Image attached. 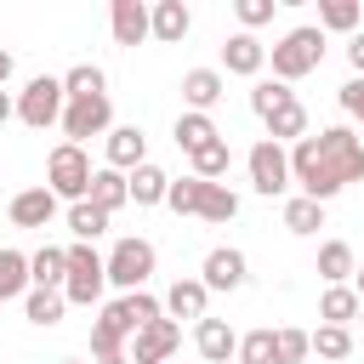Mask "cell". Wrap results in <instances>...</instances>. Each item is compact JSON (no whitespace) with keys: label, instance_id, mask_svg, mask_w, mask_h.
I'll use <instances>...</instances> for the list:
<instances>
[{"label":"cell","instance_id":"cell-1","mask_svg":"<svg viewBox=\"0 0 364 364\" xmlns=\"http://www.w3.org/2000/svg\"><path fill=\"white\" fill-rule=\"evenodd\" d=\"M290 182L307 199H318V205H330L347 182H364V142H358V131L353 125H324L318 136L290 142Z\"/></svg>","mask_w":364,"mask_h":364},{"label":"cell","instance_id":"cell-2","mask_svg":"<svg viewBox=\"0 0 364 364\" xmlns=\"http://www.w3.org/2000/svg\"><path fill=\"white\" fill-rule=\"evenodd\" d=\"M267 63H273V80H284V85L307 80V74L324 63V28H318V23L290 28L279 46H267Z\"/></svg>","mask_w":364,"mask_h":364},{"label":"cell","instance_id":"cell-3","mask_svg":"<svg viewBox=\"0 0 364 364\" xmlns=\"http://www.w3.org/2000/svg\"><path fill=\"white\" fill-rule=\"evenodd\" d=\"M91 154L80 148V142H57L51 148V159H46V188L57 193V199H68V205H80V199H91Z\"/></svg>","mask_w":364,"mask_h":364},{"label":"cell","instance_id":"cell-4","mask_svg":"<svg viewBox=\"0 0 364 364\" xmlns=\"http://www.w3.org/2000/svg\"><path fill=\"white\" fill-rule=\"evenodd\" d=\"M68 250V284H63V296L74 301V307H97L102 301V290H108V256H97L91 245H63Z\"/></svg>","mask_w":364,"mask_h":364},{"label":"cell","instance_id":"cell-5","mask_svg":"<svg viewBox=\"0 0 364 364\" xmlns=\"http://www.w3.org/2000/svg\"><path fill=\"white\" fill-rule=\"evenodd\" d=\"M63 108H68V97H63V80H57V74H34V80L17 91V119H23L28 131L63 125Z\"/></svg>","mask_w":364,"mask_h":364},{"label":"cell","instance_id":"cell-6","mask_svg":"<svg viewBox=\"0 0 364 364\" xmlns=\"http://www.w3.org/2000/svg\"><path fill=\"white\" fill-rule=\"evenodd\" d=\"M245 165H250V188L267 193V199H279V193L296 188V182H290V148L273 142V136H262V142L245 154Z\"/></svg>","mask_w":364,"mask_h":364},{"label":"cell","instance_id":"cell-7","mask_svg":"<svg viewBox=\"0 0 364 364\" xmlns=\"http://www.w3.org/2000/svg\"><path fill=\"white\" fill-rule=\"evenodd\" d=\"M148 279H154V245L148 239H119L108 250V284L119 296H131V290H148Z\"/></svg>","mask_w":364,"mask_h":364},{"label":"cell","instance_id":"cell-8","mask_svg":"<svg viewBox=\"0 0 364 364\" xmlns=\"http://www.w3.org/2000/svg\"><path fill=\"white\" fill-rule=\"evenodd\" d=\"M182 347V324L176 318H154L131 336V364H171V353Z\"/></svg>","mask_w":364,"mask_h":364},{"label":"cell","instance_id":"cell-9","mask_svg":"<svg viewBox=\"0 0 364 364\" xmlns=\"http://www.w3.org/2000/svg\"><path fill=\"white\" fill-rule=\"evenodd\" d=\"M108 131H114V102H108V97H91V102H68V108H63V136H68V142L108 136Z\"/></svg>","mask_w":364,"mask_h":364},{"label":"cell","instance_id":"cell-10","mask_svg":"<svg viewBox=\"0 0 364 364\" xmlns=\"http://www.w3.org/2000/svg\"><path fill=\"white\" fill-rule=\"evenodd\" d=\"M262 68H267V46L256 40V34H228L222 40V74H239V80H262Z\"/></svg>","mask_w":364,"mask_h":364},{"label":"cell","instance_id":"cell-11","mask_svg":"<svg viewBox=\"0 0 364 364\" xmlns=\"http://www.w3.org/2000/svg\"><path fill=\"white\" fill-rule=\"evenodd\" d=\"M57 193L40 182V188H23V193H11V205H6V216H11V228H51V216H57Z\"/></svg>","mask_w":364,"mask_h":364},{"label":"cell","instance_id":"cell-12","mask_svg":"<svg viewBox=\"0 0 364 364\" xmlns=\"http://www.w3.org/2000/svg\"><path fill=\"white\" fill-rule=\"evenodd\" d=\"M125 341H131V318H125L119 301H108V307L97 313V324H91V353H97V364H102V358H119Z\"/></svg>","mask_w":364,"mask_h":364},{"label":"cell","instance_id":"cell-13","mask_svg":"<svg viewBox=\"0 0 364 364\" xmlns=\"http://www.w3.org/2000/svg\"><path fill=\"white\" fill-rule=\"evenodd\" d=\"M102 154H108V165L114 171H136V165H148V136H142V125H114L108 136H102Z\"/></svg>","mask_w":364,"mask_h":364},{"label":"cell","instance_id":"cell-14","mask_svg":"<svg viewBox=\"0 0 364 364\" xmlns=\"http://www.w3.org/2000/svg\"><path fill=\"white\" fill-rule=\"evenodd\" d=\"M193 347H199L205 364H228V358H239V336H233V324H228V318H210V313L193 324Z\"/></svg>","mask_w":364,"mask_h":364},{"label":"cell","instance_id":"cell-15","mask_svg":"<svg viewBox=\"0 0 364 364\" xmlns=\"http://www.w3.org/2000/svg\"><path fill=\"white\" fill-rule=\"evenodd\" d=\"M222 91H228V74H222V68H188V74H182V102H188V114H210V108L222 102Z\"/></svg>","mask_w":364,"mask_h":364},{"label":"cell","instance_id":"cell-16","mask_svg":"<svg viewBox=\"0 0 364 364\" xmlns=\"http://www.w3.org/2000/svg\"><path fill=\"white\" fill-rule=\"evenodd\" d=\"M154 6H142V0H114V11H108V23H114V46H142L148 34H154V17H148Z\"/></svg>","mask_w":364,"mask_h":364},{"label":"cell","instance_id":"cell-17","mask_svg":"<svg viewBox=\"0 0 364 364\" xmlns=\"http://www.w3.org/2000/svg\"><path fill=\"white\" fill-rule=\"evenodd\" d=\"M199 279H205V290H239V284H245V250H233V245H216V250L205 256Z\"/></svg>","mask_w":364,"mask_h":364},{"label":"cell","instance_id":"cell-18","mask_svg":"<svg viewBox=\"0 0 364 364\" xmlns=\"http://www.w3.org/2000/svg\"><path fill=\"white\" fill-rule=\"evenodd\" d=\"M154 40L159 46H182L188 40V28H193V11L182 6V0H154Z\"/></svg>","mask_w":364,"mask_h":364},{"label":"cell","instance_id":"cell-19","mask_svg":"<svg viewBox=\"0 0 364 364\" xmlns=\"http://www.w3.org/2000/svg\"><path fill=\"white\" fill-rule=\"evenodd\" d=\"M205 301H210V290H205V279H176L171 290H165V318H205Z\"/></svg>","mask_w":364,"mask_h":364},{"label":"cell","instance_id":"cell-20","mask_svg":"<svg viewBox=\"0 0 364 364\" xmlns=\"http://www.w3.org/2000/svg\"><path fill=\"white\" fill-rule=\"evenodd\" d=\"M91 205H97V210H108V216H114V210H125V205H131V176H125V171H114V165H102V171L91 176Z\"/></svg>","mask_w":364,"mask_h":364},{"label":"cell","instance_id":"cell-21","mask_svg":"<svg viewBox=\"0 0 364 364\" xmlns=\"http://www.w3.org/2000/svg\"><path fill=\"white\" fill-rule=\"evenodd\" d=\"M28 279H34V290H63V284H68V250L40 245V250L28 256Z\"/></svg>","mask_w":364,"mask_h":364},{"label":"cell","instance_id":"cell-22","mask_svg":"<svg viewBox=\"0 0 364 364\" xmlns=\"http://www.w3.org/2000/svg\"><path fill=\"white\" fill-rule=\"evenodd\" d=\"M353 273H358L353 245H347V239H324V245H318V279H324V284H347Z\"/></svg>","mask_w":364,"mask_h":364},{"label":"cell","instance_id":"cell-23","mask_svg":"<svg viewBox=\"0 0 364 364\" xmlns=\"http://www.w3.org/2000/svg\"><path fill=\"white\" fill-rule=\"evenodd\" d=\"M63 97H68V102H91V97H108V74H102L97 63H74V68L63 74Z\"/></svg>","mask_w":364,"mask_h":364},{"label":"cell","instance_id":"cell-24","mask_svg":"<svg viewBox=\"0 0 364 364\" xmlns=\"http://www.w3.org/2000/svg\"><path fill=\"white\" fill-rule=\"evenodd\" d=\"M165 193H171V176H165L154 159L131 171V205H136V210H148V205H165Z\"/></svg>","mask_w":364,"mask_h":364},{"label":"cell","instance_id":"cell-25","mask_svg":"<svg viewBox=\"0 0 364 364\" xmlns=\"http://www.w3.org/2000/svg\"><path fill=\"white\" fill-rule=\"evenodd\" d=\"M216 136H222V131H216L210 114H188V108L176 114V148H182V154H199V148H210Z\"/></svg>","mask_w":364,"mask_h":364},{"label":"cell","instance_id":"cell-26","mask_svg":"<svg viewBox=\"0 0 364 364\" xmlns=\"http://www.w3.org/2000/svg\"><path fill=\"white\" fill-rule=\"evenodd\" d=\"M28 290H34V279H28V256H23V250H0V307L17 301V296H28Z\"/></svg>","mask_w":364,"mask_h":364},{"label":"cell","instance_id":"cell-27","mask_svg":"<svg viewBox=\"0 0 364 364\" xmlns=\"http://www.w3.org/2000/svg\"><path fill=\"white\" fill-rule=\"evenodd\" d=\"M63 307H68L63 290H28V296H23V313H28V324H40V330L63 324Z\"/></svg>","mask_w":364,"mask_h":364},{"label":"cell","instance_id":"cell-28","mask_svg":"<svg viewBox=\"0 0 364 364\" xmlns=\"http://www.w3.org/2000/svg\"><path fill=\"white\" fill-rule=\"evenodd\" d=\"M358 307H364V301H358L353 284H330V290L318 296V318H324V324H347V318H358Z\"/></svg>","mask_w":364,"mask_h":364},{"label":"cell","instance_id":"cell-29","mask_svg":"<svg viewBox=\"0 0 364 364\" xmlns=\"http://www.w3.org/2000/svg\"><path fill=\"white\" fill-rule=\"evenodd\" d=\"M358 17H364L358 0H324L318 6V28L324 34H358Z\"/></svg>","mask_w":364,"mask_h":364},{"label":"cell","instance_id":"cell-30","mask_svg":"<svg viewBox=\"0 0 364 364\" xmlns=\"http://www.w3.org/2000/svg\"><path fill=\"white\" fill-rule=\"evenodd\" d=\"M199 216H205V222H233V216H239V193H233L228 182H205V193H199Z\"/></svg>","mask_w":364,"mask_h":364},{"label":"cell","instance_id":"cell-31","mask_svg":"<svg viewBox=\"0 0 364 364\" xmlns=\"http://www.w3.org/2000/svg\"><path fill=\"white\" fill-rule=\"evenodd\" d=\"M284 228H290V233H301V239H307V233H318V228H324V205H318V199H307V193L284 199Z\"/></svg>","mask_w":364,"mask_h":364},{"label":"cell","instance_id":"cell-32","mask_svg":"<svg viewBox=\"0 0 364 364\" xmlns=\"http://www.w3.org/2000/svg\"><path fill=\"white\" fill-rule=\"evenodd\" d=\"M68 233H74L80 245H97V233H108V210H97L91 199L68 205Z\"/></svg>","mask_w":364,"mask_h":364},{"label":"cell","instance_id":"cell-33","mask_svg":"<svg viewBox=\"0 0 364 364\" xmlns=\"http://www.w3.org/2000/svg\"><path fill=\"white\" fill-rule=\"evenodd\" d=\"M290 102H296V91H290L284 80H256V85H250V108H256L262 119H273V114L290 108Z\"/></svg>","mask_w":364,"mask_h":364},{"label":"cell","instance_id":"cell-34","mask_svg":"<svg viewBox=\"0 0 364 364\" xmlns=\"http://www.w3.org/2000/svg\"><path fill=\"white\" fill-rule=\"evenodd\" d=\"M188 159H193V176H199V182H222V176H228V165H233L228 136H216L210 148H199V154H188Z\"/></svg>","mask_w":364,"mask_h":364},{"label":"cell","instance_id":"cell-35","mask_svg":"<svg viewBox=\"0 0 364 364\" xmlns=\"http://www.w3.org/2000/svg\"><path fill=\"white\" fill-rule=\"evenodd\" d=\"M262 125H267V136H273V142H301V136H307V108H301V102H290V108H279V114H273V119H262Z\"/></svg>","mask_w":364,"mask_h":364},{"label":"cell","instance_id":"cell-36","mask_svg":"<svg viewBox=\"0 0 364 364\" xmlns=\"http://www.w3.org/2000/svg\"><path fill=\"white\" fill-rule=\"evenodd\" d=\"M313 353L330 358V364H341V358L353 353V330H347V324H318V330H313Z\"/></svg>","mask_w":364,"mask_h":364},{"label":"cell","instance_id":"cell-37","mask_svg":"<svg viewBox=\"0 0 364 364\" xmlns=\"http://www.w3.org/2000/svg\"><path fill=\"white\" fill-rule=\"evenodd\" d=\"M239 364H279V330H250V336H239Z\"/></svg>","mask_w":364,"mask_h":364},{"label":"cell","instance_id":"cell-38","mask_svg":"<svg viewBox=\"0 0 364 364\" xmlns=\"http://www.w3.org/2000/svg\"><path fill=\"white\" fill-rule=\"evenodd\" d=\"M199 193H205V182L188 171V176H171V193H165V205H171L176 216H199Z\"/></svg>","mask_w":364,"mask_h":364},{"label":"cell","instance_id":"cell-39","mask_svg":"<svg viewBox=\"0 0 364 364\" xmlns=\"http://www.w3.org/2000/svg\"><path fill=\"white\" fill-rule=\"evenodd\" d=\"M307 353H313V336L296 330V324H284L279 330V364H307Z\"/></svg>","mask_w":364,"mask_h":364},{"label":"cell","instance_id":"cell-40","mask_svg":"<svg viewBox=\"0 0 364 364\" xmlns=\"http://www.w3.org/2000/svg\"><path fill=\"white\" fill-rule=\"evenodd\" d=\"M273 6H279V0H239V6H233V17H239V28H245V34H256L262 23H273Z\"/></svg>","mask_w":364,"mask_h":364},{"label":"cell","instance_id":"cell-41","mask_svg":"<svg viewBox=\"0 0 364 364\" xmlns=\"http://www.w3.org/2000/svg\"><path fill=\"white\" fill-rule=\"evenodd\" d=\"M336 97H341V114H353V119H364V80H358V74H353V80H347V85H341Z\"/></svg>","mask_w":364,"mask_h":364},{"label":"cell","instance_id":"cell-42","mask_svg":"<svg viewBox=\"0 0 364 364\" xmlns=\"http://www.w3.org/2000/svg\"><path fill=\"white\" fill-rule=\"evenodd\" d=\"M347 63H353V74L364 80V34H353V40H347Z\"/></svg>","mask_w":364,"mask_h":364},{"label":"cell","instance_id":"cell-43","mask_svg":"<svg viewBox=\"0 0 364 364\" xmlns=\"http://www.w3.org/2000/svg\"><path fill=\"white\" fill-rule=\"evenodd\" d=\"M11 74H17V57L0 46V91H6V80H11Z\"/></svg>","mask_w":364,"mask_h":364},{"label":"cell","instance_id":"cell-44","mask_svg":"<svg viewBox=\"0 0 364 364\" xmlns=\"http://www.w3.org/2000/svg\"><path fill=\"white\" fill-rule=\"evenodd\" d=\"M11 114H17V97H11V91H0V125H6Z\"/></svg>","mask_w":364,"mask_h":364},{"label":"cell","instance_id":"cell-45","mask_svg":"<svg viewBox=\"0 0 364 364\" xmlns=\"http://www.w3.org/2000/svg\"><path fill=\"white\" fill-rule=\"evenodd\" d=\"M353 290H358V301H364V267H358V273H353Z\"/></svg>","mask_w":364,"mask_h":364},{"label":"cell","instance_id":"cell-46","mask_svg":"<svg viewBox=\"0 0 364 364\" xmlns=\"http://www.w3.org/2000/svg\"><path fill=\"white\" fill-rule=\"evenodd\" d=\"M102 364H131V353H119V358H102Z\"/></svg>","mask_w":364,"mask_h":364},{"label":"cell","instance_id":"cell-47","mask_svg":"<svg viewBox=\"0 0 364 364\" xmlns=\"http://www.w3.org/2000/svg\"><path fill=\"white\" fill-rule=\"evenodd\" d=\"M57 364H74V358H57Z\"/></svg>","mask_w":364,"mask_h":364},{"label":"cell","instance_id":"cell-48","mask_svg":"<svg viewBox=\"0 0 364 364\" xmlns=\"http://www.w3.org/2000/svg\"><path fill=\"white\" fill-rule=\"evenodd\" d=\"M358 318H364V307H358Z\"/></svg>","mask_w":364,"mask_h":364},{"label":"cell","instance_id":"cell-49","mask_svg":"<svg viewBox=\"0 0 364 364\" xmlns=\"http://www.w3.org/2000/svg\"><path fill=\"white\" fill-rule=\"evenodd\" d=\"M171 364H176V358H171Z\"/></svg>","mask_w":364,"mask_h":364}]
</instances>
